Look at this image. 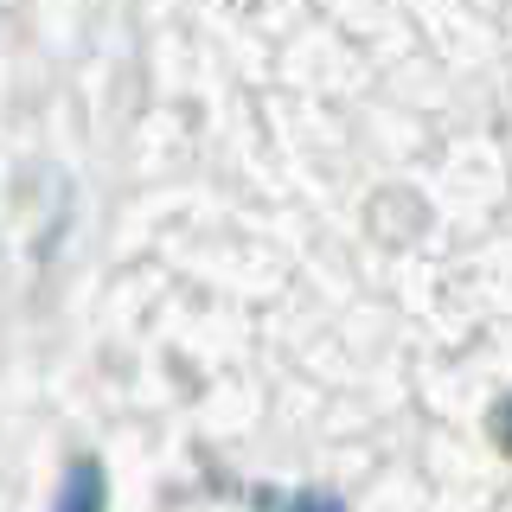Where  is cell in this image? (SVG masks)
I'll return each instance as SVG.
<instances>
[{"mask_svg": "<svg viewBox=\"0 0 512 512\" xmlns=\"http://www.w3.org/2000/svg\"><path fill=\"white\" fill-rule=\"evenodd\" d=\"M96 500H103V474H96V461H77V480L58 493V506L71 512V506H96Z\"/></svg>", "mask_w": 512, "mask_h": 512, "instance_id": "1", "label": "cell"}, {"mask_svg": "<svg viewBox=\"0 0 512 512\" xmlns=\"http://www.w3.org/2000/svg\"><path fill=\"white\" fill-rule=\"evenodd\" d=\"M493 442H500L506 455H512V397H506L500 410H493Z\"/></svg>", "mask_w": 512, "mask_h": 512, "instance_id": "2", "label": "cell"}]
</instances>
